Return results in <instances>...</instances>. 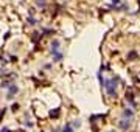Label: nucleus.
Instances as JSON below:
<instances>
[{
  "label": "nucleus",
  "instance_id": "nucleus-8",
  "mask_svg": "<svg viewBox=\"0 0 140 132\" xmlns=\"http://www.w3.org/2000/svg\"><path fill=\"white\" fill-rule=\"evenodd\" d=\"M59 114H61V110H59V109H55V110H51V112H50V117L58 118V117H59Z\"/></svg>",
  "mask_w": 140,
  "mask_h": 132
},
{
  "label": "nucleus",
  "instance_id": "nucleus-15",
  "mask_svg": "<svg viewBox=\"0 0 140 132\" xmlns=\"http://www.w3.org/2000/svg\"><path fill=\"white\" fill-rule=\"evenodd\" d=\"M26 22H28L30 25H36V24H38V22H36V19H34V17H28V20H26Z\"/></svg>",
  "mask_w": 140,
  "mask_h": 132
},
{
  "label": "nucleus",
  "instance_id": "nucleus-5",
  "mask_svg": "<svg viewBox=\"0 0 140 132\" xmlns=\"http://www.w3.org/2000/svg\"><path fill=\"white\" fill-rule=\"evenodd\" d=\"M126 101H128V103L131 104V106H135V101H134V95H132L131 92H129V93L126 92Z\"/></svg>",
  "mask_w": 140,
  "mask_h": 132
},
{
  "label": "nucleus",
  "instance_id": "nucleus-19",
  "mask_svg": "<svg viewBox=\"0 0 140 132\" xmlns=\"http://www.w3.org/2000/svg\"><path fill=\"white\" fill-rule=\"evenodd\" d=\"M139 6H140V0H139ZM139 12H140V11H139Z\"/></svg>",
  "mask_w": 140,
  "mask_h": 132
},
{
  "label": "nucleus",
  "instance_id": "nucleus-1",
  "mask_svg": "<svg viewBox=\"0 0 140 132\" xmlns=\"http://www.w3.org/2000/svg\"><path fill=\"white\" fill-rule=\"evenodd\" d=\"M117 82H118L117 78H109V79H104V82L101 84L109 96H117V85H118Z\"/></svg>",
  "mask_w": 140,
  "mask_h": 132
},
{
  "label": "nucleus",
  "instance_id": "nucleus-16",
  "mask_svg": "<svg viewBox=\"0 0 140 132\" xmlns=\"http://www.w3.org/2000/svg\"><path fill=\"white\" fill-rule=\"evenodd\" d=\"M11 109H13V110L16 112V110H17V109H19V104H13V107H11Z\"/></svg>",
  "mask_w": 140,
  "mask_h": 132
},
{
  "label": "nucleus",
  "instance_id": "nucleus-13",
  "mask_svg": "<svg viewBox=\"0 0 140 132\" xmlns=\"http://www.w3.org/2000/svg\"><path fill=\"white\" fill-rule=\"evenodd\" d=\"M128 58L131 59V61H134V59L137 58V53H135V51H131V53H129V54H128Z\"/></svg>",
  "mask_w": 140,
  "mask_h": 132
},
{
  "label": "nucleus",
  "instance_id": "nucleus-18",
  "mask_svg": "<svg viewBox=\"0 0 140 132\" xmlns=\"http://www.w3.org/2000/svg\"><path fill=\"white\" fill-rule=\"evenodd\" d=\"M0 132H9V129H8V127H3V129L0 131Z\"/></svg>",
  "mask_w": 140,
  "mask_h": 132
},
{
  "label": "nucleus",
  "instance_id": "nucleus-14",
  "mask_svg": "<svg viewBox=\"0 0 140 132\" xmlns=\"http://www.w3.org/2000/svg\"><path fill=\"white\" fill-rule=\"evenodd\" d=\"M0 85H2L3 89H8L9 85H11V82H9V81H3V82H2V84H0Z\"/></svg>",
  "mask_w": 140,
  "mask_h": 132
},
{
  "label": "nucleus",
  "instance_id": "nucleus-2",
  "mask_svg": "<svg viewBox=\"0 0 140 132\" xmlns=\"http://www.w3.org/2000/svg\"><path fill=\"white\" fill-rule=\"evenodd\" d=\"M131 126H132L131 118H123V120L118 121V127H120V129H123V131H128Z\"/></svg>",
  "mask_w": 140,
  "mask_h": 132
},
{
  "label": "nucleus",
  "instance_id": "nucleus-17",
  "mask_svg": "<svg viewBox=\"0 0 140 132\" xmlns=\"http://www.w3.org/2000/svg\"><path fill=\"white\" fill-rule=\"evenodd\" d=\"M25 126H28V127H33V123H30V121H25Z\"/></svg>",
  "mask_w": 140,
  "mask_h": 132
},
{
  "label": "nucleus",
  "instance_id": "nucleus-11",
  "mask_svg": "<svg viewBox=\"0 0 140 132\" xmlns=\"http://www.w3.org/2000/svg\"><path fill=\"white\" fill-rule=\"evenodd\" d=\"M118 5H121V0H112V5H111V8L114 9L115 6H118Z\"/></svg>",
  "mask_w": 140,
  "mask_h": 132
},
{
  "label": "nucleus",
  "instance_id": "nucleus-4",
  "mask_svg": "<svg viewBox=\"0 0 140 132\" xmlns=\"http://www.w3.org/2000/svg\"><path fill=\"white\" fill-rule=\"evenodd\" d=\"M132 117H134V110H132L131 107H125V109H123V118H131V120H132Z\"/></svg>",
  "mask_w": 140,
  "mask_h": 132
},
{
  "label": "nucleus",
  "instance_id": "nucleus-3",
  "mask_svg": "<svg viewBox=\"0 0 140 132\" xmlns=\"http://www.w3.org/2000/svg\"><path fill=\"white\" fill-rule=\"evenodd\" d=\"M19 92V87L16 84H11L8 87V93H6V100H13V98H14V95L17 93Z\"/></svg>",
  "mask_w": 140,
  "mask_h": 132
},
{
  "label": "nucleus",
  "instance_id": "nucleus-6",
  "mask_svg": "<svg viewBox=\"0 0 140 132\" xmlns=\"http://www.w3.org/2000/svg\"><path fill=\"white\" fill-rule=\"evenodd\" d=\"M56 51H59V41H53L51 42V53H56Z\"/></svg>",
  "mask_w": 140,
  "mask_h": 132
},
{
  "label": "nucleus",
  "instance_id": "nucleus-12",
  "mask_svg": "<svg viewBox=\"0 0 140 132\" xmlns=\"http://www.w3.org/2000/svg\"><path fill=\"white\" fill-rule=\"evenodd\" d=\"M79 126H81V121H79V120H75L72 123V127H73V129H76V127H79Z\"/></svg>",
  "mask_w": 140,
  "mask_h": 132
},
{
  "label": "nucleus",
  "instance_id": "nucleus-10",
  "mask_svg": "<svg viewBox=\"0 0 140 132\" xmlns=\"http://www.w3.org/2000/svg\"><path fill=\"white\" fill-rule=\"evenodd\" d=\"M64 132H75V129L72 127V123H67L64 126Z\"/></svg>",
  "mask_w": 140,
  "mask_h": 132
},
{
  "label": "nucleus",
  "instance_id": "nucleus-7",
  "mask_svg": "<svg viewBox=\"0 0 140 132\" xmlns=\"http://www.w3.org/2000/svg\"><path fill=\"white\" fill-rule=\"evenodd\" d=\"M61 59H62V53H61V51L53 53V61H55V62H59Z\"/></svg>",
  "mask_w": 140,
  "mask_h": 132
},
{
  "label": "nucleus",
  "instance_id": "nucleus-9",
  "mask_svg": "<svg viewBox=\"0 0 140 132\" xmlns=\"http://www.w3.org/2000/svg\"><path fill=\"white\" fill-rule=\"evenodd\" d=\"M36 5H38V6H41V8L44 9L45 6H47V0H36Z\"/></svg>",
  "mask_w": 140,
  "mask_h": 132
}]
</instances>
